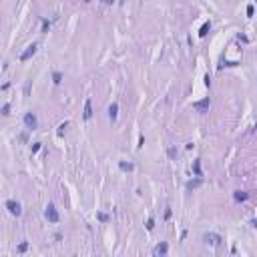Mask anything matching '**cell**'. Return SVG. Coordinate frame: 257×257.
Wrapping results in <instances>:
<instances>
[{
    "mask_svg": "<svg viewBox=\"0 0 257 257\" xmlns=\"http://www.w3.org/2000/svg\"><path fill=\"white\" fill-rule=\"evenodd\" d=\"M101 2H102V4H113L114 0H101Z\"/></svg>",
    "mask_w": 257,
    "mask_h": 257,
    "instance_id": "4316f807",
    "label": "cell"
},
{
    "mask_svg": "<svg viewBox=\"0 0 257 257\" xmlns=\"http://www.w3.org/2000/svg\"><path fill=\"white\" fill-rule=\"evenodd\" d=\"M167 251H169V243H159L155 249H153V255H155V257H159V255L163 257V255H167Z\"/></svg>",
    "mask_w": 257,
    "mask_h": 257,
    "instance_id": "52a82bcc",
    "label": "cell"
},
{
    "mask_svg": "<svg viewBox=\"0 0 257 257\" xmlns=\"http://www.w3.org/2000/svg\"><path fill=\"white\" fill-rule=\"evenodd\" d=\"M249 197H251V193H247V191H235V193H233V199H235L237 203H245Z\"/></svg>",
    "mask_w": 257,
    "mask_h": 257,
    "instance_id": "ba28073f",
    "label": "cell"
},
{
    "mask_svg": "<svg viewBox=\"0 0 257 257\" xmlns=\"http://www.w3.org/2000/svg\"><path fill=\"white\" fill-rule=\"evenodd\" d=\"M52 82H54V84H60V82H62V72H58V70L52 72Z\"/></svg>",
    "mask_w": 257,
    "mask_h": 257,
    "instance_id": "9a60e30c",
    "label": "cell"
},
{
    "mask_svg": "<svg viewBox=\"0 0 257 257\" xmlns=\"http://www.w3.org/2000/svg\"><path fill=\"white\" fill-rule=\"evenodd\" d=\"M84 2H90V0H84Z\"/></svg>",
    "mask_w": 257,
    "mask_h": 257,
    "instance_id": "83f0119b",
    "label": "cell"
},
{
    "mask_svg": "<svg viewBox=\"0 0 257 257\" xmlns=\"http://www.w3.org/2000/svg\"><path fill=\"white\" fill-rule=\"evenodd\" d=\"M36 50H38V44H36V42H32V44H28V46H26V50L22 52L20 56H18V58H20V62H26V60H28V58H32V56L36 54Z\"/></svg>",
    "mask_w": 257,
    "mask_h": 257,
    "instance_id": "3957f363",
    "label": "cell"
},
{
    "mask_svg": "<svg viewBox=\"0 0 257 257\" xmlns=\"http://www.w3.org/2000/svg\"><path fill=\"white\" fill-rule=\"evenodd\" d=\"M201 183H203V179H201V177H197L195 181H189V183H187V189H189V191H191V189H197Z\"/></svg>",
    "mask_w": 257,
    "mask_h": 257,
    "instance_id": "5bb4252c",
    "label": "cell"
},
{
    "mask_svg": "<svg viewBox=\"0 0 257 257\" xmlns=\"http://www.w3.org/2000/svg\"><path fill=\"white\" fill-rule=\"evenodd\" d=\"M82 117L86 118V121L93 117V101H90V98H86V101H84V113H82Z\"/></svg>",
    "mask_w": 257,
    "mask_h": 257,
    "instance_id": "9c48e42d",
    "label": "cell"
},
{
    "mask_svg": "<svg viewBox=\"0 0 257 257\" xmlns=\"http://www.w3.org/2000/svg\"><path fill=\"white\" fill-rule=\"evenodd\" d=\"M66 126H68V122H62V125L58 126V137H62V135H64V129H66Z\"/></svg>",
    "mask_w": 257,
    "mask_h": 257,
    "instance_id": "44dd1931",
    "label": "cell"
},
{
    "mask_svg": "<svg viewBox=\"0 0 257 257\" xmlns=\"http://www.w3.org/2000/svg\"><path fill=\"white\" fill-rule=\"evenodd\" d=\"M97 219L101 221V223H109V221H110V217L106 215V213H97Z\"/></svg>",
    "mask_w": 257,
    "mask_h": 257,
    "instance_id": "2e32d148",
    "label": "cell"
},
{
    "mask_svg": "<svg viewBox=\"0 0 257 257\" xmlns=\"http://www.w3.org/2000/svg\"><path fill=\"white\" fill-rule=\"evenodd\" d=\"M30 151H32V153L40 151V143H32V145H30Z\"/></svg>",
    "mask_w": 257,
    "mask_h": 257,
    "instance_id": "603a6c76",
    "label": "cell"
},
{
    "mask_svg": "<svg viewBox=\"0 0 257 257\" xmlns=\"http://www.w3.org/2000/svg\"><path fill=\"white\" fill-rule=\"evenodd\" d=\"M24 126L28 129V131H34V129H38V118L34 113H26L24 114Z\"/></svg>",
    "mask_w": 257,
    "mask_h": 257,
    "instance_id": "277c9868",
    "label": "cell"
},
{
    "mask_svg": "<svg viewBox=\"0 0 257 257\" xmlns=\"http://www.w3.org/2000/svg\"><path fill=\"white\" fill-rule=\"evenodd\" d=\"M145 227H147V231H153V229H155V219H147V225H145Z\"/></svg>",
    "mask_w": 257,
    "mask_h": 257,
    "instance_id": "e0dca14e",
    "label": "cell"
},
{
    "mask_svg": "<svg viewBox=\"0 0 257 257\" xmlns=\"http://www.w3.org/2000/svg\"><path fill=\"white\" fill-rule=\"evenodd\" d=\"M143 145H145V137H143V135H141V137H139V145H137V147H139V149H141V147H143Z\"/></svg>",
    "mask_w": 257,
    "mask_h": 257,
    "instance_id": "d4e9b609",
    "label": "cell"
},
{
    "mask_svg": "<svg viewBox=\"0 0 257 257\" xmlns=\"http://www.w3.org/2000/svg\"><path fill=\"white\" fill-rule=\"evenodd\" d=\"M169 157H171V159H177V149H175V147L169 149Z\"/></svg>",
    "mask_w": 257,
    "mask_h": 257,
    "instance_id": "7402d4cb",
    "label": "cell"
},
{
    "mask_svg": "<svg viewBox=\"0 0 257 257\" xmlns=\"http://www.w3.org/2000/svg\"><path fill=\"white\" fill-rule=\"evenodd\" d=\"M4 207L8 209L10 215H14V217H20L22 215V205L18 201H14V199H8V201L4 203Z\"/></svg>",
    "mask_w": 257,
    "mask_h": 257,
    "instance_id": "7a4b0ae2",
    "label": "cell"
},
{
    "mask_svg": "<svg viewBox=\"0 0 257 257\" xmlns=\"http://www.w3.org/2000/svg\"><path fill=\"white\" fill-rule=\"evenodd\" d=\"M44 217H46L48 223H58V221H60L58 211H56V207L52 205V203H48V205H46V209H44Z\"/></svg>",
    "mask_w": 257,
    "mask_h": 257,
    "instance_id": "6da1fadb",
    "label": "cell"
},
{
    "mask_svg": "<svg viewBox=\"0 0 257 257\" xmlns=\"http://www.w3.org/2000/svg\"><path fill=\"white\" fill-rule=\"evenodd\" d=\"M118 169H121V171H125V173H131L133 169H135V165H133V163H126V161H121V163H118Z\"/></svg>",
    "mask_w": 257,
    "mask_h": 257,
    "instance_id": "8fae6325",
    "label": "cell"
},
{
    "mask_svg": "<svg viewBox=\"0 0 257 257\" xmlns=\"http://www.w3.org/2000/svg\"><path fill=\"white\" fill-rule=\"evenodd\" d=\"M26 249H28V243H26V241H22V243L16 247V251H18V253H24Z\"/></svg>",
    "mask_w": 257,
    "mask_h": 257,
    "instance_id": "ac0fdd59",
    "label": "cell"
},
{
    "mask_svg": "<svg viewBox=\"0 0 257 257\" xmlns=\"http://www.w3.org/2000/svg\"><path fill=\"white\" fill-rule=\"evenodd\" d=\"M205 86H211V76L205 74Z\"/></svg>",
    "mask_w": 257,
    "mask_h": 257,
    "instance_id": "484cf974",
    "label": "cell"
},
{
    "mask_svg": "<svg viewBox=\"0 0 257 257\" xmlns=\"http://www.w3.org/2000/svg\"><path fill=\"white\" fill-rule=\"evenodd\" d=\"M209 105H211V98L207 97V98H203V101H197V102H193V109H197L199 113H207Z\"/></svg>",
    "mask_w": 257,
    "mask_h": 257,
    "instance_id": "8992f818",
    "label": "cell"
},
{
    "mask_svg": "<svg viewBox=\"0 0 257 257\" xmlns=\"http://www.w3.org/2000/svg\"><path fill=\"white\" fill-rule=\"evenodd\" d=\"M0 113L4 114V117H8V114H10V105H4L2 109H0Z\"/></svg>",
    "mask_w": 257,
    "mask_h": 257,
    "instance_id": "ffe728a7",
    "label": "cell"
},
{
    "mask_svg": "<svg viewBox=\"0 0 257 257\" xmlns=\"http://www.w3.org/2000/svg\"><path fill=\"white\" fill-rule=\"evenodd\" d=\"M48 28H50V22L46 18H42V32H48Z\"/></svg>",
    "mask_w": 257,
    "mask_h": 257,
    "instance_id": "d6986e66",
    "label": "cell"
},
{
    "mask_svg": "<svg viewBox=\"0 0 257 257\" xmlns=\"http://www.w3.org/2000/svg\"><path fill=\"white\" fill-rule=\"evenodd\" d=\"M209 30H211V22H205V24L201 26V30H199V36H201V38H205L207 34H209Z\"/></svg>",
    "mask_w": 257,
    "mask_h": 257,
    "instance_id": "4fadbf2b",
    "label": "cell"
},
{
    "mask_svg": "<svg viewBox=\"0 0 257 257\" xmlns=\"http://www.w3.org/2000/svg\"><path fill=\"white\" fill-rule=\"evenodd\" d=\"M221 241H223V237L221 235H217V233H205L203 235V243H207V245H221Z\"/></svg>",
    "mask_w": 257,
    "mask_h": 257,
    "instance_id": "5b68a950",
    "label": "cell"
},
{
    "mask_svg": "<svg viewBox=\"0 0 257 257\" xmlns=\"http://www.w3.org/2000/svg\"><path fill=\"white\" fill-rule=\"evenodd\" d=\"M253 12H255V8H253V4L247 6V16H253Z\"/></svg>",
    "mask_w": 257,
    "mask_h": 257,
    "instance_id": "cb8c5ba5",
    "label": "cell"
},
{
    "mask_svg": "<svg viewBox=\"0 0 257 257\" xmlns=\"http://www.w3.org/2000/svg\"><path fill=\"white\" fill-rule=\"evenodd\" d=\"M117 117H118V105L113 102V105L109 106V118L110 121H117Z\"/></svg>",
    "mask_w": 257,
    "mask_h": 257,
    "instance_id": "30bf717a",
    "label": "cell"
},
{
    "mask_svg": "<svg viewBox=\"0 0 257 257\" xmlns=\"http://www.w3.org/2000/svg\"><path fill=\"white\" fill-rule=\"evenodd\" d=\"M193 171L197 177H203V171H201V159H195L193 161Z\"/></svg>",
    "mask_w": 257,
    "mask_h": 257,
    "instance_id": "7c38bea8",
    "label": "cell"
}]
</instances>
